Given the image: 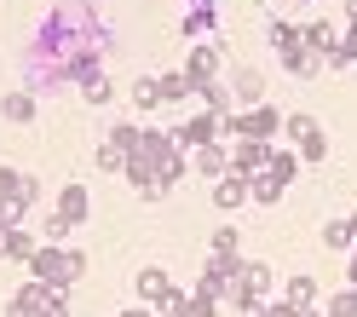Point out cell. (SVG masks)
I'll return each mask as SVG.
<instances>
[{"mask_svg": "<svg viewBox=\"0 0 357 317\" xmlns=\"http://www.w3.org/2000/svg\"><path fill=\"white\" fill-rule=\"evenodd\" d=\"M81 271H86L81 248H35V260H29V277L47 283V288H70Z\"/></svg>", "mask_w": 357, "mask_h": 317, "instance_id": "6da1fadb", "label": "cell"}, {"mask_svg": "<svg viewBox=\"0 0 357 317\" xmlns=\"http://www.w3.org/2000/svg\"><path fill=\"white\" fill-rule=\"evenodd\" d=\"M132 288H139V306H150V311H178V306H185V288H178L162 265H144Z\"/></svg>", "mask_w": 357, "mask_h": 317, "instance_id": "7a4b0ae2", "label": "cell"}, {"mask_svg": "<svg viewBox=\"0 0 357 317\" xmlns=\"http://www.w3.org/2000/svg\"><path fill=\"white\" fill-rule=\"evenodd\" d=\"M40 300H47V283H35V277H29V283L6 300V317H35V311H40Z\"/></svg>", "mask_w": 357, "mask_h": 317, "instance_id": "3957f363", "label": "cell"}, {"mask_svg": "<svg viewBox=\"0 0 357 317\" xmlns=\"http://www.w3.org/2000/svg\"><path fill=\"white\" fill-rule=\"evenodd\" d=\"M86 214H93V208H86V191H81V179H75V185H63V191H58V219H63V225H81Z\"/></svg>", "mask_w": 357, "mask_h": 317, "instance_id": "277c9868", "label": "cell"}, {"mask_svg": "<svg viewBox=\"0 0 357 317\" xmlns=\"http://www.w3.org/2000/svg\"><path fill=\"white\" fill-rule=\"evenodd\" d=\"M0 254H6V260H35V237L24 231V225H6V237H0Z\"/></svg>", "mask_w": 357, "mask_h": 317, "instance_id": "5b68a950", "label": "cell"}, {"mask_svg": "<svg viewBox=\"0 0 357 317\" xmlns=\"http://www.w3.org/2000/svg\"><path fill=\"white\" fill-rule=\"evenodd\" d=\"M282 300L294 306V311H311V306H317V283H311V277H294V283H288V294H282Z\"/></svg>", "mask_w": 357, "mask_h": 317, "instance_id": "8992f818", "label": "cell"}, {"mask_svg": "<svg viewBox=\"0 0 357 317\" xmlns=\"http://www.w3.org/2000/svg\"><path fill=\"white\" fill-rule=\"evenodd\" d=\"M6 121H35V93H6Z\"/></svg>", "mask_w": 357, "mask_h": 317, "instance_id": "52a82bcc", "label": "cell"}, {"mask_svg": "<svg viewBox=\"0 0 357 317\" xmlns=\"http://www.w3.org/2000/svg\"><path fill=\"white\" fill-rule=\"evenodd\" d=\"M196 168H202V173H225L231 162H225V145H202V150H196Z\"/></svg>", "mask_w": 357, "mask_h": 317, "instance_id": "ba28073f", "label": "cell"}, {"mask_svg": "<svg viewBox=\"0 0 357 317\" xmlns=\"http://www.w3.org/2000/svg\"><path fill=\"white\" fill-rule=\"evenodd\" d=\"M213 196H219V208H236V196H242V173H225Z\"/></svg>", "mask_w": 357, "mask_h": 317, "instance_id": "9c48e42d", "label": "cell"}, {"mask_svg": "<svg viewBox=\"0 0 357 317\" xmlns=\"http://www.w3.org/2000/svg\"><path fill=\"white\" fill-rule=\"evenodd\" d=\"M155 93H162V98H185L190 93V75H162V81H155Z\"/></svg>", "mask_w": 357, "mask_h": 317, "instance_id": "30bf717a", "label": "cell"}, {"mask_svg": "<svg viewBox=\"0 0 357 317\" xmlns=\"http://www.w3.org/2000/svg\"><path fill=\"white\" fill-rule=\"evenodd\" d=\"M248 317H300L288 300H271V306H259V311H248Z\"/></svg>", "mask_w": 357, "mask_h": 317, "instance_id": "8fae6325", "label": "cell"}, {"mask_svg": "<svg viewBox=\"0 0 357 317\" xmlns=\"http://www.w3.org/2000/svg\"><path fill=\"white\" fill-rule=\"evenodd\" d=\"M208 24H213V12H208V6H196V12H190V17H185V29H190V35H202V29H208Z\"/></svg>", "mask_w": 357, "mask_h": 317, "instance_id": "7c38bea8", "label": "cell"}, {"mask_svg": "<svg viewBox=\"0 0 357 317\" xmlns=\"http://www.w3.org/2000/svg\"><path fill=\"white\" fill-rule=\"evenodd\" d=\"M132 98H139L144 110H155V98H162V93H155V81H139V87H132Z\"/></svg>", "mask_w": 357, "mask_h": 317, "instance_id": "4fadbf2b", "label": "cell"}, {"mask_svg": "<svg viewBox=\"0 0 357 317\" xmlns=\"http://www.w3.org/2000/svg\"><path fill=\"white\" fill-rule=\"evenodd\" d=\"M351 311H357V288L346 294V300H334V317H351Z\"/></svg>", "mask_w": 357, "mask_h": 317, "instance_id": "5bb4252c", "label": "cell"}, {"mask_svg": "<svg viewBox=\"0 0 357 317\" xmlns=\"http://www.w3.org/2000/svg\"><path fill=\"white\" fill-rule=\"evenodd\" d=\"M121 317H155V311H150V306H127Z\"/></svg>", "mask_w": 357, "mask_h": 317, "instance_id": "9a60e30c", "label": "cell"}, {"mask_svg": "<svg viewBox=\"0 0 357 317\" xmlns=\"http://www.w3.org/2000/svg\"><path fill=\"white\" fill-rule=\"evenodd\" d=\"M351 288H357V254H351Z\"/></svg>", "mask_w": 357, "mask_h": 317, "instance_id": "2e32d148", "label": "cell"}]
</instances>
